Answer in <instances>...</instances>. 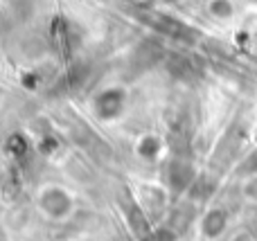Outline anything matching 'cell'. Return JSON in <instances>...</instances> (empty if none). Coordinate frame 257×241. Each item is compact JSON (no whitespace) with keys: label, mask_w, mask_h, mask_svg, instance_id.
<instances>
[{"label":"cell","mask_w":257,"mask_h":241,"mask_svg":"<svg viewBox=\"0 0 257 241\" xmlns=\"http://www.w3.org/2000/svg\"><path fill=\"white\" fill-rule=\"evenodd\" d=\"M41 203H52V207H48V214L54 216V219H61V216L68 214V210H70V196H68V192H63V189L59 187H50L43 192V196H41Z\"/></svg>","instance_id":"1"}]
</instances>
